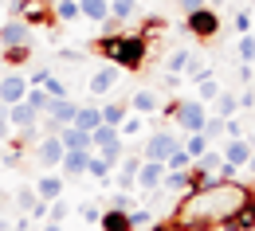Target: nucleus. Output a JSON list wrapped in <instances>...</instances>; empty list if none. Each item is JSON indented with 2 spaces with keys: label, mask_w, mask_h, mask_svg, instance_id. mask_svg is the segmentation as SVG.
<instances>
[{
  "label": "nucleus",
  "mask_w": 255,
  "mask_h": 231,
  "mask_svg": "<svg viewBox=\"0 0 255 231\" xmlns=\"http://www.w3.org/2000/svg\"><path fill=\"white\" fill-rule=\"evenodd\" d=\"M255 192L248 184H236V180H204L200 188L185 192V200L177 204V216L173 224L185 231H208V228H228L236 220V212L252 200Z\"/></svg>",
  "instance_id": "1"
},
{
  "label": "nucleus",
  "mask_w": 255,
  "mask_h": 231,
  "mask_svg": "<svg viewBox=\"0 0 255 231\" xmlns=\"http://www.w3.org/2000/svg\"><path fill=\"white\" fill-rule=\"evenodd\" d=\"M95 51L106 63H118L122 71L137 75V71L145 67V59H149V39H145V35L110 32V35H102V39H95Z\"/></svg>",
  "instance_id": "2"
},
{
  "label": "nucleus",
  "mask_w": 255,
  "mask_h": 231,
  "mask_svg": "<svg viewBox=\"0 0 255 231\" xmlns=\"http://www.w3.org/2000/svg\"><path fill=\"white\" fill-rule=\"evenodd\" d=\"M165 110L173 114L177 130H185V133H204V122H208V106H204L200 98H181V102H169Z\"/></svg>",
  "instance_id": "3"
},
{
  "label": "nucleus",
  "mask_w": 255,
  "mask_h": 231,
  "mask_svg": "<svg viewBox=\"0 0 255 231\" xmlns=\"http://www.w3.org/2000/svg\"><path fill=\"white\" fill-rule=\"evenodd\" d=\"M91 149L95 153H102L106 161H114V165H122V157H126V137H122V130L118 126H98V130H91Z\"/></svg>",
  "instance_id": "4"
},
{
  "label": "nucleus",
  "mask_w": 255,
  "mask_h": 231,
  "mask_svg": "<svg viewBox=\"0 0 255 231\" xmlns=\"http://www.w3.org/2000/svg\"><path fill=\"white\" fill-rule=\"evenodd\" d=\"M63 153L67 149H63V137H59V133H43L32 145V157H35L39 168H59L63 165Z\"/></svg>",
  "instance_id": "5"
},
{
  "label": "nucleus",
  "mask_w": 255,
  "mask_h": 231,
  "mask_svg": "<svg viewBox=\"0 0 255 231\" xmlns=\"http://www.w3.org/2000/svg\"><path fill=\"white\" fill-rule=\"evenodd\" d=\"M32 24H24L20 16H12V20H4L0 24V51H8V47H32Z\"/></svg>",
  "instance_id": "6"
},
{
  "label": "nucleus",
  "mask_w": 255,
  "mask_h": 231,
  "mask_svg": "<svg viewBox=\"0 0 255 231\" xmlns=\"http://www.w3.org/2000/svg\"><path fill=\"white\" fill-rule=\"evenodd\" d=\"M173 149H181V137H177L173 130H157V133H149V137H145L141 157H145V161H165Z\"/></svg>",
  "instance_id": "7"
},
{
  "label": "nucleus",
  "mask_w": 255,
  "mask_h": 231,
  "mask_svg": "<svg viewBox=\"0 0 255 231\" xmlns=\"http://www.w3.org/2000/svg\"><path fill=\"white\" fill-rule=\"evenodd\" d=\"M185 28H189L196 39H212V35L220 32V16L204 4V8H196V12H189V16H185Z\"/></svg>",
  "instance_id": "8"
},
{
  "label": "nucleus",
  "mask_w": 255,
  "mask_h": 231,
  "mask_svg": "<svg viewBox=\"0 0 255 231\" xmlns=\"http://www.w3.org/2000/svg\"><path fill=\"white\" fill-rule=\"evenodd\" d=\"M118 78H122V67H118V63H102L95 75L87 78V90H91L95 98H106V94L118 86Z\"/></svg>",
  "instance_id": "9"
},
{
  "label": "nucleus",
  "mask_w": 255,
  "mask_h": 231,
  "mask_svg": "<svg viewBox=\"0 0 255 231\" xmlns=\"http://www.w3.org/2000/svg\"><path fill=\"white\" fill-rule=\"evenodd\" d=\"M16 16L24 24H55L59 20V12L47 8V0H16Z\"/></svg>",
  "instance_id": "10"
},
{
  "label": "nucleus",
  "mask_w": 255,
  "mask_h": 231,
  "mask_svg": "<svg viewBox=\"0 0 255 231\" xmlns=\"http://www.w3.org/2000/svg\"><path fill=\"white\" fill-rule=\"evenodd\" d=\"M28 90H32V82L24 78V75H4L0 78V106H16V102L28 98Z\"/></svg>",
  "instance_id": "11"
},
{
  "label": "nucleus",
  "mask_w": 255,
  "mask_h": 231,
  "mask_svg": "<svg viewBox=\"0 0 255 231\" xmlns=\"http://www.w3.org/2000/svg\"><path fill=\"white\" fill-rule=\"evenodd\" d=\"M39 118H43V114H39V110H35L28 98H24V102H16V106H8V122H12V126H16L20 133H32Z\"/></svg>",
  "instance_id": "12"
},
{
  "label": "nucleus",
  "mask_w": 255,
  "mask_h": 231,
  "mask_svg": "<svg viewBox=\"0 0 255 231\" xmlns=\"http://www.w3.org/2000/svg\"><path fill=\"white\" fill-rule=\"evenodd\" d=\"M255 145L248 141V137H228V145H224V161L236 168H248V161H252Z\"/></svg>",
  "instance_id": "13"
},
{
  "label": "nucleus",
  "mask_w": 255,
  "mask_h": 231,
  "mask_svg": "<svg viewBox=\"0 0 255 231\" xmlns=\"http://www.w3.org/2000/svg\"><path fill=\"white\" fill-rule=\"evenodd\" d=\"M63 180H67V176H59L55 168H47V172H43L39 180H32V184H35V196H39V200H47V204H51V200H59V196H63V188H67Z\"/></svg>",
  "instance_id": "14"
},
{
  "label": "nucleus",
  "mask_w": 255,
  "mask_h": 231,
  "mask_svg": "<svg viewBox=\"0 0 255 231\" xmlns=\"http://www.w3.org/2000/svg\"><path fill=\"white\" fill-rule=\"evenodd\" d=\"M87 161H91V149H67L59 168H63L67 180H83L87 176Z\"/></svg>",
  "instance_id": "15"
},
{
  "label": "nucleus",
  "mask_w": 255,
  "mask_h": 231,
  "mask_svg": "<svg viewBox=\"0 0 255 231\" xmlns=\"http://www.w3.org/2000/svg\"><path fill=\"white\" fill-rule=\"evenodd\" d=\"M165 161H141V168H137V188H145V192H153V188H161V180H165Z\"/></svg>",
  "instance_id": "16"
},
{
  "label": "nucleus",
  "mask_w": 255,
  "mask_h": 231,
  "mask_svg": "<svg viewBox=\"0 0 255 231\" xmlns=\"http://www.w3.org/2000/svg\"><path fill=\"white\" fill-rule=\"evenodd\" d=\"M110 172H114V161H106L102 153H95V149H91V161H87V176H95V180H98V188H106V184H114V176H110Z\"/></svg>",
  "instance_id": "17"
},
{
  "label": "nucleus",
  "mask_w": 255,
  "mask_h": 231,
  "mask_svg": "<svg viewBox=\"0 0 255 231\" xmlns=\"http://www.w3.org/2000/svg\"><path fill=\"white\" fill-rule=\"evenodd\" d=\"M129 110H133V114L153 118V114L161 110V98L153 94V90H133V94H129Z\"/></svg>",
  "instance_id": "18"
},
{
  "label": "nucleus",
  "mask_w": 255,
  "mask_h": 231,
  "mask_svg": "<svg viewBox=\"0 0 255 231\" xmlns=\"http://www.w3.org/2000/svg\"><path fill=\"white\" fill-rule=\"evenodd\" d=\"M98 228H102V231H133V224H129L126 208H106L102 220H98Z\"/></svg>",
  "instance_id": "19"
},
{
  "label": "nucleus",
  "mask_w": 255,
  "mask_h": 231,
  "mask_svg": "<svg viewBox=\"0 0 255 231\" xmlns=\"http://www.w3.org/2000/svg\"><path fill=\"white\" fill-rule=\"evenodd\" d=\"M79 8H83V20H91V24L110 20V0H79Z\"/></svg>",
  "instance_id": "20"
},
{
  "label": "nucleus",
  "mask_w": 255,
  "mask_h": 231,
  "mask_svg": "<svg viewBox=\"0 0 255 231\" xmlns=\"http://www.w3.org/2000/svg\"><path fill=\"white\" fill-rule=\"evenodd\" d=\"M59 137H63V149H91V133L79 130L75 122H71V126H63V130H59Z\"/></svg>",
  "instance_id": "21"
},
{
  "label": "nucleus",
  "mask_w": 255,
  "mask_h": 231,
  "mask_svg": "<svg viewBox=\"0 0 255 231\" xmlns=\"http://www.w3.org/2000/svg\"><path fill=\"white\" fill-rule=\"evenodd\" d=\"M75 126L79 130H98L102 126V106H79V114H75Z\"/></svg>",
  "instance_id": "22"
},
{
  "label": "nucleus",
  "mask_w": 255,
  "mask_h": 231,
  "mask_svg": "<svg viewBox=\"0 0 255 231\" xmlns=\"http://www.w3.org/2000/svg\"><path fill=\"white\" fill-rule=\"evenodd\" d=\"M192 59H196V55H192V51H185V47L169 51V59H165V75H185Z\"/></svg>",
  "instance_id": "23"
},
{
  "label": "nucleus",
  "mask_w": 255,
  "mask_h": 231,
  "mask_svg": "<svg viewBox=\"0 0 255 231\" xmlns=\"http://www.w3.org/2000/svg\"><path fill=\"white\" fill-rule=\"evenodd\" d=\"M216 114H220V118H236V114H240V94H236L232 86H224V90H220V98H216Z\"/></svg>",
  "instance_id": "24"
},
{
  "label": "nucleus",
  "mask_w": 255,
  "mask_h": 231,
  "mask_svg": "<svg viewBox=\"0 0 255 231\" xmlns=\"http://www.w3.org/2000/svg\"><path fill=\"white\" fill-rule=\"evenodd\" d=\"M126 114H129V102H106V106H102V122H106V126H122Z\"/></svg>",
  "instance_id": "25"
},
{
  "label": "nucleus",
  "mask_w": 255,
  "mask_h": 231,
  "mask_svg": "<svg viewBox=\"0 0 255 231\" xmlns=\"http://www.w3.org/2000/svg\"><path fill=\"white\" fill-rule=\"evenodd\" d=\"M220 78H200V82H196V98L204 102V106H208V102H216L220 98Z\"/></svg>",
  "instance_id": "26"
},
{
  "label": "nucleus",
  "mask_w": 255,
  "mask_h": 231,
  "mask_svg": "<svg viewBox=\"0 0 255 231\" xmlns=\"http://www.w3.org/2000/svg\"><path fill=\"white\" fill-rule=\"evenodd\" d=\"M137 16V0H110V20H133Z\"/></svg>",
  "instance_id": "27"
},
{
  "label": "nucleus",
  "mask_w": 255,
  "mask_h": 231,
  "mask_svg": "<svg viewBox=\"0 0 255 231\" xmlns=\"http://www.w3.org/2000/svg\"><path fill=\"white\" fill-rule=\"evenodd\" d=\"M224 133H228V118H220V114H208V122H204V137H208V141H220Z\"/></svg>",
  "instance_id": "28"
},
{
  "label": "nucleus",
  "mask_w": 255,
  "mask_h": 231,
  "mask_svg": "<svg viewBox=\"0 0 255 231\" xmlns=\"http://www.w3.org/2000/svg\"><path fill=\"white\" fill-rule=\"evenodd\" d=\"M35 184H20V192H16V204H20V212L24 216H32V208H35Z\"/></svg>",
  "instance_id": "29"
},
{
  "label": "nucleus",
  "mask_w": 255,
  "mask_h": 231,
  "mask_svg": "<svg viewBox=\"0 0 255 231\" xmlns=\"http://www.w3.org/2000/svg\"><path fill=\"white\" fill-rule=\"evenodd\" d=\"M236 51H240V63H255V35H240V43H236Z\"/></svg>",
  "instance_id": "30"
},
{
  "label": "nucleus",
  "mask_w": 255,
  "mask_h": 231,
  "mask_svg": "<svg viewBox=\"0 0 255 231\" xmlns=\"http://www.w3.org/2000/svg\"><path fill=\"white\" fill-rule=\"evenodd\" d=\"M165 168H192V157H189V149L181 145V149H173L169 157H165Z\"/></svg>",
  "instance_id": "31"
},
{
  "label": "nucleus",
  "mask_w": 255,
  "mask_h": 231,
  "mask_svg": "<svg viewBox=\"0 0 255 231\" xmlns=\"http://www.w3.org/2000/svg\"><path fill=\"white\" fill-rule=\"evenodd\" d=\"M118 130H122V137H129V141L141 137V130H145V114H141V118H129V114H126V122H122Z\"/></svg>",
  "instance_id": "32"
},
{
  "label": "nucleus",
  "mask_w": 255,
  "mask_h": 231,
  "mask_svg": "<svg viewBox=\"0 0 255 231\" xmlns=\"http://www.w3.org/2000/svg\"><path fill=\"white\" fill-rule=\"evenodd\" d=\"M208 145H212V141H208L204 133H189V141H185V149H189V157H192V161H196V157H200V153H204Z\"/></svg>",
  "instance_id": "33"
},
{
  "label": "nucleus",
  "mask_w": 255,
  "mask_h": 231,
  "mask_svg": "<svg viewBox=\"0 0 255 231\" xmlns=\"http://www.w3.org/2000/svg\"><path fill=\"white\" fill-rule=\"evenodd\" d=\"M67 216H71V208H67V200H51L47 204V220H55V224H67Z\"/></svg>",
  "instance_id": "34"
},
{
  "label": "nucleus",
  "mask_w": 255,
  "mask_h": 231,
  "mask_svg": "<svg viewBox=\"0 0 255 231\" xmlns=\"http://www.w3.org/2000/svg\"><path fill=\"white\" fill-rule=\"evenodd\" d=\"M28 102H32L39 114H47V106H51V94H47L43 86H32V90H28Z\"/></svg>",
  "instance_id": "35"
},
{
  "label": "nucleus",
  "mask_w": 255,
  "mask_h": 231,
  "mask_svg": "<svg viewBox=\"0 0 255 231\" xmlns=\"http://www.w3.org/2000/svg\"><path fill=\"white\" fill-rule=\"evenodd\" d=\"M28 59H32V47H8L4 51V63H12V67L28 63Z\"/></svg>",
  "instance_id": "36"
},
{
  "label": "nucleus",
  "mask_w": 255,
  "mask_h": 231,
  "mask_svg": "<svg viewBox=\"0 0 255 231\" xmlns=\"http://www.w3.org/2000/svg\"><path fill=\"white\" fill-rule=\"evenodd\" d=\"M55 12H59V20H83V8H79V0H63Z\"/></svg>",
  "instance_id": "37"
},
{
  "label": "nucleus",
  "mask_w": 255,
  "mask_h": 231,
  "mask_svg": "<svg viewBox=\"0 0 255 231\" xmlns=\"http://www.w3.org/2000/svg\"><path fill=\"white\" fill-rule=\"evenodd\" d=\"M185 75H189L192 82H200V78H212V67H208V63H200V59H192Z\"/></svg>",
  "instance_id": "38"
},
{
  "label": "nucleus",
  "mask_w": 255,
  "mask_h": 231,
  "mask_svg": "<svg viewBox=\"0 0 255 231\" xmlns=\"http://www.w3.org/2000/svg\"><path fill=\"white\" fill-rule=\"evenodd\" d=\"M43 90H47L51 98H67V82H63V78H55V75H51V78L43 82Z\"/></svg>",
  "instance_id": "39"
},
{
  "label": "nucleus",
  "mask_w": 255,
  "mask_h": 231,
  "mask_svg": "<svg viewBox=\"0 0 255 231\" xmlns=\"http://www.w3.org/2000/svg\"><path fill=\"white\" fill-rule=\"evenodd\" d=\"M12 130H16V126L8 122V106H0V145H4V141H12Z\"/></svg>",
  "instance_id": "40"
},
{
  "label": "nucleus",
  "mask_w": 255,
  "mask_h": 231,
  "mask_svg": "<svg viewBox=\"0 0 255 231\" xmlns=\"http://www.w3.org/2000/svg\"><path fill=\"white\" fill-rule=\"evenodd\" d=\"M79 216H83V224H98V220H102V208H98V204H83Z\"/></svg>",
  "instance_id": "41"
},
{
  "label": "nucleus",
  "mask_w": 255,
  "mask_h": 231,
  "mask_svg": "<svg viewBox=\"0 0 255 231\" xmlns=\"http://www.w3.org/2000/svg\"><path fill=\"white\" fill-rule=\"evenodd\" d=\"M129 224H133V228H149V224H153L149 208H137V212H129Z\"/></svg>",
  "instance_id": "42"
},
{
  "label": "nucleus",
  "mask_w": 255,
  "mask_h": 231,
  "mask_svg": "<svg viewBox=\"0 0 255 231\" xmlns=\"http://www.w3.org/2000/svg\"><path fill=\"white\" fill-rule=\"evenodd\" d=\"M236 32H240V35L252 32V12H240V16H236Z\"/></svg>",
  "instance_id": "43"
},
{
  "label": "nucleus",
  "mask_w": 255,
  "mask_h": 231,
  "mask_svg": "<svg viewBox=\"0 0 255 231\" xmlns=\"http://www.w3.org/2000/svg\"><path fill=\"white\" fill-rule=\"evenodd\" d=\"M47 78H51V71H47V67H35V71H32V78H28V82H32V86H43Z\"/></svg>",
  "instance_id": "44"
},
{
  "label": "nucleus",
  "mask_w": 255,
  "mask_h": 231,
  "mask_svg": "<svg viewBox=\"0 0 255 231\" xmlns=\"http://www.w3.org/2000/svg\"><path fill=\"white\" fill-rule=\"evenodd\" d=\"M204 4H208V0H177V8H181L185 16H189V12H196V8H204Z\"/></svg>",
  "instance_id": "45"
},
{
  "label": "nucleus",
  "mask_w": 255,
  "mask_h": 231,
  "mask_svg": "<svg viewBox=\"0 0 255 231\" xmlns=\"http://www.w3.org/2000/svg\"><path fill=\"white\" fill-rule=\"evenodd\" d=\"M228 137H244V122L240 118H228Z\"/></svg>",
  "instance_id": "46"
},
{
  "label": "nucleus",
  "mask_w": 255,
  "mask_h": 231,
  "mask_svg": "<svg viewBox=\"0 0 255 231\" xmlns=\"http://www.w3.org/2000/svg\"><path fill=\"white\" fill-rule=\"evenodd\" d=\"M240 106H244V110H255V90H244V94H240Z\"/></svg>",
  "instance_id": "47"
},
{
  "label": "nucleus",
  "mask_w": 255,
  "mask_h": 231,
  "mask_svg": "<svg viewBox=\"0 0 255 231\" xmlns=\"http://www.w3.org/2000/svg\"><path fill=\"white\" fill-rule=\"evenodd\" d=\"M110 208H129V192H118V196H114V204H110Z\"/></svg>",
  "instance_id": "48"
},
{
  "label": "nucleus",
  "mask_w": 255,
  "mask_h": 231,
  "mask_svg": "<svg viewBox=\"0 0 255 231\" xmlns=\"http://www.w3.org/2000/svg\"><path fill=\"white\" fill-rule=\"evenodd\" d=\"M39 231H63V224H55V220H43V228Z\"/></svg>",
  "instance_id": "49"
},
{
  "label": "nucleus",
  "mask_w": 255,
  "mask_h": 231,
  "mask_svg": "<svg viewBox=\"0 0 255 231\" xmlns=\"http://www.w3.org/2000/svg\"><path fill=\"white\" fill-rule=\"evenodd\" d=\"M248 168H252V176H255V153H252V161H248Z\"/></svg>",
  "instance_id": "50"
},
{
  "label": "nucleus",
  "mask_w": 255,
  "mask_h": 231,
  "mask_svg": "<svg viewBox=\"0 0 255 231\" xmlns=\"http://www.w3.org/2000/svg\"><path fill=\"white\" fill-rule=\"evenodd\" d=\"M252 86H255V63H252Z\"/></svg>",
  "instance_id": "51"
},
{
  "label": "nucleus",
  "mask_w": 255,
  "mask_h": 231,
  "mask_svg": "<svg viewBox=\"0 0 255 231\" xmlns=\"http://www.w3.org/2000/svg\"><path fill=\"white\" fill-rule=\"evenodd\" d=\"M0 176H4V165H0Z\"/></svg>",
  "instance_id": "52"
},
{
  "label": "nucleus",
  "mask_w": 255,
  "mask_h": 231,
  "mask_svg": "<svg viewBox=\"0 0 255 231\" xmlns=\"http://www.w3.org/2000/svg\"><path fill=\"white\" fill-rule=\"evenodd\" d=\"M55 4H63V0H55Z\"/></svg>",
  "instance_id": "53"
}]
</instances>
